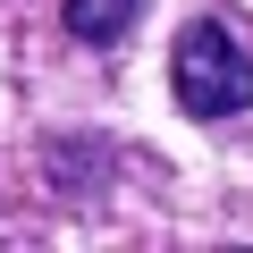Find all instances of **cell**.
I'll return each mask as SVG.
<instances>
[{"label": "cell", "mask_w": 253, "mask_h": 253, "mask_svg": "<svg viewBox=\"0 0 253 253\" xmlns=\"http://www.w3.org/2000/svg\"><path fill=\"white\" fill-rule=\"evenodd\" d=\"M169 93L186 101V118H236L253 110V59L236 51V34L219 17H194L169 51Z\"/></svg>", "instance_id": "6da1fadb"}, {"label": "cell", "mask_w": 253, "mask_h": 253, "mask_svg": "<svg viewBox=\"0 0 253 253\" xmlns=\"http://www.w3.org/2000/svg\"><path fill=\"white\" fill-rule=\"evenodd\" d=\"M135 17H144V0H59V26L76 42H126Z\"/></svg>", "instance_id": "7a4b0ae2"}]
</instances>
